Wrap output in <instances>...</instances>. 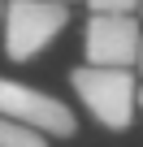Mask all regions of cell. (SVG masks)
Instances as JSON below:
<instances>
[{
    "instance_id": "277c9868",
    "label": "cell",
    "mask_w": 143,
    "mask_h": 147,
    "mask_svg": "<svg viewBox=\"0 0 143 147\" xmlns=\"http://www.w3.org/2000/svg\"><path fill=\"white\" fill-rule=\"evenodd\" d=\"M139 48H143V30L134 22V13H91L87 30H83V56L96 69H130V61L139 65Z\"/></svg>"
},
{
    "instance_id": "ba28073f",
    "label": "cell",
    "mask_w": 143,
    "mask_h": 147,
    "mask_svg": "<svg viewBox=\"0 0 143 147\" xmlns=\"http://www.w3.org/2000/svg\"><path fill=\"white\" fill-rule=\"evenodd\" d=\"M139 108H143V87H139Z\"/></svg>"
},
{
    "instance_id": "7a4b0ae2",
    "label": "cell",
    "mask_w": 143,
    "mask_h": 147,
    "mask_svg": "<svg viewBox=\"0 0 143 147\" xmlns=\"http://www.w3.org/2000/svg\"><path fill=\"white\" fill-rule=\"evenodd\" d=\"M69 26V9L56 0H9L5 5V52L9 61H35L61 30Z\"/></svg>"
},
{
    "instance_id": "30bf717a",
    "label": "cell",
    "mask_w": 143,
    "mask_h": 147,
    "mask_svg": "<svg viewBox=\"0 0 143 147\" xmlns=\"http://www.w3.org/2000/svg\"><path fill=\"white\" fill-rule=\"evenodd\" d=\"M56 5H69V0H56Z\"/></svg>"
},
{
    "instance_id": "5b68a950",
    "label": "cell",
    "mask_w": 143,
    "mask_h": 147,
    "mask_svg": "<svg viewBox=\"0 0 143 147\" xmlns=\"http://www.w3.org/2000/svg\"><path fill=\"white\" fill-rule=\"evenodd\" d=\"M0 147H48V134L30 130V125H18V121H5L0 117Z\"/></svg>"
},
{
    "instance_id": "6da1fadb",
    "label": "cell",
    "mask_w": 143,
    "mask_h": 147,
    "mask_svg": "<svg viewBox=\"0 0 143 147\" xmlns=\"http://www.w3.org/2000/svg\"><path fill=\"white\" fill-rule=\"evenodd\" d=\"M69 87L83 100V108L108 125V130H126L134 108H139V82L130 69H96V65H83L69 74Z\"/></svg>"
},
{
    "instance_id": "52a82bcc",
    "label": "cell",
    "mask_w": 143,
    "mask_h": 147,
    "mask_svg": "<svg viewBox=\"0 0 143 147\" xmlns=\"http://www.w3.org/2000/svg\"><path fill=\"white\" fill-rule=\"evenodd\" d=\"M139 69H143V48H139Z\"/></svg>"
},
{
    "instance_id": "8992f818",
    "label": "cell",
    "mask_w": 143,
    "mask_h": 147,
    "mask_svg": "<svg viewBox=\"0 0 143 147\" xmlns=\"http://www.w3.org/2000/svg\"><path fill=\"white\" fill-rule=\"evenodd\" d=\"M91 13H134L143 0H87Z\"/></svg>"
},
{
    "instance_id": "8fae6325",
    "label": "cell",
    "mask_w": 143,
    "mask_h": 147,
    "mask_svg": "<svg viewBox=\"0 0 143 147\" xmlns=\"http://www.w3.org/2000/svg\"><path fill=\"white\" fill-rule=\"evenodd\" d=\"M139 13H143V5H139Z\"/></svg>"
},
{
    "instance_id": "9c48e42d",
    "label": "cell",
    "mask_w": 143,
    "mask_h": 147,
    "mask_svg": "<svg viewBox=\"0 0 143 147\" xmlns=\"http://www.w3.org/2000/svg\"><path fill=\"white\" fill-rule=\"evenodd\" d=\"M0 22H5V5H0Z\"/></svg>"
},
{
    "instance_id": "3957f363",
    "label": "cell",
    "mask_w": 143,
    "mask_h": 147,
    "mask_svg": "<svg viewBox=\"0 0 143 147\" xmlns=\"http://www.w3.org/2000/svg\"><path fill=\"white\" fill-rule=\"evenodd\" d=\"M0 117L18 121V125H30L39 134H56V138H74L78 134V117L56 95L35 91L26 82H13V78H5V74H0Z\"/></svg>"
}]
</instances>
